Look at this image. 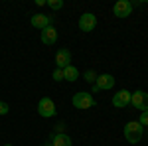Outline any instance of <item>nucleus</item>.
<instances>
[{
  "instance_id": "1",
  "label": "nucleus",
  "mask_w": 148,
  "mask_h": 146,
  "mask_svg": "<svg viewBox=\"0 0 148 146\" xmlns=\"http://www.w3.org/2000/svg\"><path fill=\"white\" fill-rule=\"evenodd\" d=\"M123 134H125L126 142H130V144H138V142L142 140V134H144V126L138 123V121H130V123L125 124Z\"/></svg>"
},
{
  "instance_id": "2",
  "label": "nucleus",
  "mask_w": 148,
  "mask_h": 146,
  "mask_svg": "<svg viewBox=\"0 0 148 146\" xmlns=\"http://www.w3.org/2000/svg\"><path fill=\"white\" fill-rule=\"evenodd\" d=\"M71 103H73V107L79 109V111H85V109L95 107V99H93V95H91V93H85V91L75 93L73 99H71Z\"/></svg>"
},
{
  "instance_id": "3",
  "label": "nucleus",
  "mask_w": 148,
  "mask_h": 146,
  "mask_svg": "<svg viewBox=\"0 0 148 146\" xmlns=\"http://www.w3.org/2000/svg\"><path fill=\"white\" fill-rule=\"evenodd\" d=\"M56 103L51 101L49 97H44V99H40L38 103V114L40 117H44V119H51V117H56Z\"/></svg>"
},
{
  "instance_id": "4",
  "label": "nucleus",
  "mask_w": 148,
  "mask_h": 146,
  "mask_svg": "<svg viewBox=\"0 0 148 146\" xmlns=\"http://www.w3.org/2000/svg\"><path fill=\"white\" fill-rule=\"evenodd\" d=\"M114 87V77L109 75V73H103V75H97V81L93 83V93L97 91H111Z\"/></svg>"
},
{
  "instance_id": "5",
  "label": "nucleus",
  "mask_w": 148,
  "mask_h": 146,
  "mask_svg": "<svg viewBox=\"0 0 148 146\" xmlns=\"http://www.w3.org/2000/svg\"><path fill=\"white\" fill-rule=\"evenodd\" d=\"M130 105L140 112L148 111V93H144V91H134L130 95Z\"/></svg>"
},
{
  "instance_id": "6",
  "label": "nucleus",
  "mask_w": 148,
  "mask_h": 146,
  "mask_svg": "<svg viewBox=\"0 0 148 146\" xmlns=\"http://www.w3.org/2000/svg\"><path fill=\"white\" fill-rule=\"evenodd\" d=\"M130 12H132V2H128V0H119V2H114L113 14L116 18H126V16H130Z\"/></svg>"
},
{
  "instance_id": "7",
  "label": "nucleus",
  "mask_w": 148,
  "mask_h": 146,
  "mask_svg": "<svg viewBox=\"0 0 148 146\" xmlns=\"http://www.w3.org/2000/svg\"><path fill=\"white\" fill-rule=\"evenodd\" d=\"M95 26H97V16L91 14V12H85V14L79 18L81 32H93V30H95Z\"/></svg>"
},
{
  "instance_id": "8",
  "label": "nucleus",
  "mask_w": 148,
  "mask_h": 146,
  "mask_svg": "<svg viewBox=\"0 0 148 146\" xmlns=\"http://www.w3.org/2000/svg\"><path fill=\"white\" fill-rule=\"evenodd\" d=\"M130 91H119V93H114L113 95V107H116V109H123V107H126V105H130Z\"/></svg>"
},
{
  "instance_id": "9",
  "label": "nucleus",
  "mask_w": 148,
  "mask_h": 146,
  "mask_svg": "<svg viewBox=\"0 0 148 146\" xmlns=\"http://www.w3.org/2000/svg\"><path fill=\"white\" fill-rule=\"evenodd\" d=\"M56 65H57V69H65L67 65H71V51H69V49H65V47L57 49Z\"/></svg>"
},
{
  "instance_id": "10",
  "label": "nucleus",
  "mask_w": 148,
  "mask_h": 146,
  "mask_svg": "<svg viewBox=\"0 0 148 146\" xmlns=\"http://www.w3.org/2000/svg\"><path fill=\"white\" fill-rule=\"evenodd\" d=\"M56 42H57V30L53 28V26H47V28H44V30H42V44L53 45Z\"/></svg>"
},
{
  "instance_id": "11",
  "label": "nucleus",
  "mask_w": 148,
  "mask_h": 146,
  "mask_svg": "<svg viewBox=\"0 0 148 146\" xmlns=\"http://www.w3.org/2000/svg\"><path fill=\"white\" fill-rule=\"evenodd\" d=\"M32 26L38 28V30H44L47 26H51V16H46V14H34L32 16Z\"/></svg>"
},
{
  "instance_id": "12",
  "label": "nucleus",
  "mask_w": 148,
  "mask_h": 146,
  "mask_svg": "<svg viewBox=\"0 0 148 146\" xmlns=\"http://www.w3.org/2000/svg\"><path fill=\"white\" fill-rule=\"evenodd\" d=\"M51 144L53 146H73V140H71L65 132H63V134H53V132H51Z\"/></svg>"
},
{
  "instance_id": "13",
  "label": "nucleus",
  "mask_w": 148,
  "mask_h": 146,
  "mask_svg": "<svg viewBox=\"0 0 148 146\" xmlns=\"http://www.w3.org/2000/svg\"><path fill=\"white\" fill-rule=\"evenodd\" d=\"M63 79L69 81V83L77 81V79H79V69L75 67V65H67V67L63 69Z\"/></svg>"
},
{
  "instance_id": "14",
  "label": "nucleus",
  "mask_w": 148,
  "mask_h": 146,
  "mask_svg": "<svg viewBox=\"0 0 148 146\" xmlns=\"http://www.w3.org/2000/svg\"><path fill=\"white\" fill-rule=\"evenodd\" d=\"M83 79H85L87 83H95V81H97V73H95L93 69H87V71L83 73Z\"/></svg>"
},
{
  "instance_id": "15",
  "label": "nucleus",
  "mask_w": 148,
  "mask_h": 146,
  "mask_svg": "<svg viewBox=\"0 0 148 146\" xmlns=\"http://www.w3.org/2000/svg\"><path fill=\"white\" fill-rule=\"evenodd\" d=\"M47 6L51 10H59V8H63V2L61 0H47Z\"/></svg>"
},
{
  "instance_id": "16",
  "label": "nucleus",
  "mask_w": 148,
  "mask_h": 146,
  "mask_svg": "<svg viewBox=\"0 0 148 146\" xmlns=\"http://www.w3.org/2000/svg\"><path fill=\"white\" fill-rule=\"evenodd\" d=\"M63 132H65V124H63V123H57L56 128H53V134H63Z\"/></svg>"
},
{
  "instance_id": "17",
  "label": "nucleus",
  "mask_w": 148,
  "mask_h": 146,
  "mask_svg": "<svg viewBox=\"0 0 148 146\" xmlns=\"http://www.w3.org/2000/svg\"><path fill=\"white\" fill-rule=\"evenodd\" d=\"M51 77H53V81H63V69H56Z\"/></svg>"
},
{
  "instance_id": "18",
  "label": "nucleus",
  "mask_w": 148,
  "mask_h": 146,
  "mask_svg": "<svg viewBox=\"0 0 148 146\" xmlns=\"http://www.w3.org/2000/svg\"><path fill=\"white\" fill-rule=\"evenodd\" d=\"M138 123L142 124V126H148V111H144L140 114V119H138Z\"/></svg>"
},
{
  "instance_id": "19",
  "label": "nucleus",
  "mask_w": 148,
  "mask_h": 146,
  "mask_svg": "<svg viewBox=\"0 0 148 146\" xmlns=\"http://www.w3.org/2000/svg\"><path fill=\"white\" fill-rule=\"evenodd\" d=\"M10 112V107H8V103L0 101V114H8Z\"/></svg>"
},
{
  "instance_id": "20",
  "label": "nucleus",
  "mask_w": 148,
  "mask_h": 146,
  "mask_svg": "<svg viewBox=\"0 0 148 146\" xmlns=\"http://www.w3.org/2000/svg\"><path fill=\"white\" fill-rule=\"evenodd\" d=\"M44 146H53V144H51V142H47V144H44Z\"/></svg>"
},
{
  "instance_id": "21",
  "label": "nucleus",
  "mask_w": 148,
  "mask_h": 146,
  "mask_svg": "<svg viewBox=\"0 0 148 146\" xmlns=\"http://www.w3.org/2000/svg\"><path fill=\"white\" fill-rule=\"evenodd\" d=\"M4 146H12V144H4Z\"/></svg>"
}]
</instances>
